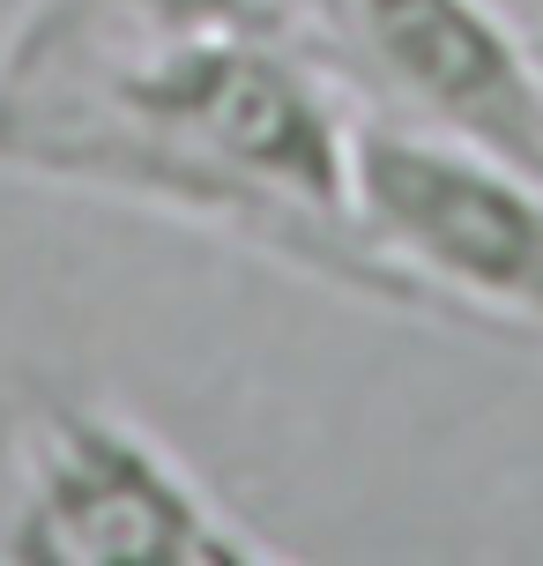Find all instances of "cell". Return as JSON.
Instances as JSON below:
<instances>
[{"label": "cell", "mask_w": 543, "mask_h": 566, "mask_svg": "<svg viewBox=\"0 0 543 566\" xmlns=\"http://www.w3.org/2000/svg\"><path fill=\"white\" fill-rule=\"evenodd\" d=\"M350 97L290 30H97L38 0L0 45V165L149 201L350 298L409 306L350 217Z\"/></svg>", "instance_id": "6da1fadb"}, {"label": "cell", "mask_w": 543, "mask_h": 566, "mask_svg": "<svg viewBox=\"0 0 543 566\" xmlns=\"http://www.w3.org/2000/svg\"><path fill=\"white\" fill-rule=\"evenodd\" d=\"M0 566H284V552L127 410L8 366Z\"/></svg>", "instance_id": "7a4b0ae2"}, {"label": "cell", "mask_w": 543, "mask_h": 566, "mask_svg": "<svg viewBox=\"0 0 543 566\" xmlns=\"http://www.w3.org/2000/svg\"><path fill=\"white\" fill-rule=\"evenodd\" d=\"M53 8H67L97 30L164 38V30H290L298 0H53Z\"/></svg>", "instance_id": "5b68a950"}, {"label": "cell", "mask_w": 543, "mask_h": 566, "mask_svg": "<svg viewBox=\"0 0 543 566\" xmlns=\"http://www.w3.org/2000/svg\"><path fill=\"white\" fill-rule=\"evenodd\" d=\"M350 217L417 313L543 336V179L395 113H358Z\"/></svg>", "instance_id": "3957f363"}, {"label": "cell", "mask_w": 543, "mask_h": 566, "mask_svg": "<svg viewBox=\"0 0 543 566\" xmlns=\"http://www.w3.org/2000/svg\"><path fill=\"white\" fill-rule=\"evenodd\" d=\"M536 53H543V30H536Z\"/></svg>", "instance_id": "8992f818"}, {"label": "cell", "mask_w": 543, "mask_h": 566, "mask_svg": "<svg viewBox=\"0 0 543 566\" xmlns=\"http://www.w3.org/2000/svg\"><path fill=\"white\" fill-rule=\"evenodd\" d=\"M380 83V113L543 179V53L491 0H320Z\"/></svg>", "instance_id": "277c9868"}]
</instances>
